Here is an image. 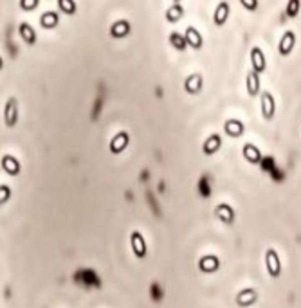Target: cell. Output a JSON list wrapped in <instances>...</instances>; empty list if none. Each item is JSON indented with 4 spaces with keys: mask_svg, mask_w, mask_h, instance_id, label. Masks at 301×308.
Listing matches in <instances>:
<instances>
[{
    "mask_svg": "<svg viewBox=\"0 0 301 308\" xmlns=\"http://www.w3.org/2000/svg\"><path fill=\"white\" fill-rule=\"evenodd\" d=\"M265 268L272 279H278L281 276V259H279L278 252L274 249L265 250Z\"/></svg>",
    "mask_w": 301,
    "mask_h": 308,
    "instance_id": "obj_1",
    "label": "cell"
},
{
    "mask_svg": "<svg viewBox=\"0 0 301 308\" xmlns=\"http://www.w3.org/2000/svg\"><path fill=\"white\" fill-rule=\"evenodd\" d=\"M296 33L294 31H285L283 36L279 38V44H278V53L279 56H283V58H287V56H290V53L294 51V47H296Z\"/></svg>",
    "mask_w": 301,
    "mask_h": 308,
    "instance_id": "obj_2",
    "label": "cell"
},
{
    "mask_svg": "<svg viewBox=\"0 0 301 308\" xmlns=\"http://www.w3.org/2000/svg\"><path fill=\"white\" fill-rule=\"evenodd\" d=\"M276 114V101L274 96L270 94L269 90L261 92V116L265 121H272Z\"/></svg>",
    "mask_w": 301,
    "mask_h": 308,
    "instance_id": "obj_3",
    "label": "cell"
},
{
    "mask_svg": "<svg viewBox=\"0 0 301 308\" xmlns=\"http://www.w3.org/2000/svg\"><path fill=\"white\" fill-rule=\"evenodd\" d=\"M4 123L8 128H15L18 123V103L15 98H9L4 107Z\"/></svg>",
    "mask_w": 301,
    "mask_h": 308,
    "instance_id": "obj_4",
    "label": "cell"
},
{
    "mask_svg": "<svg viewBox=\"0 0 301 308\" xmlns=\"http://www.w3.org/2000/svg\"><path fill=\"white\" fill-rule=\"evenodd\" d=\"M215 216L225 225H233L236 220V213L229 204H218L215 207Z\"/></svg>",
    "mask_w": 301,
    "mask_h": 308,
    "instance_id": "obj_5",
    "label": "cell"
},
{
    "mask_svg": "<svg viewBox=\"0 0 301 308\" xmlns=\"http://www.w3.org/2000/svg\"><path fill=\"white\" fill-rule=\"evenodd\" d=\"M251 65L252 71L258 72V74H263L267 71V58L260 47H252L251 49Z\"/></svg>",
    "mask_w": 301,
    "mask_h": 308,
    "instance_id": "obj_6",
    "label": "cell"
},
{
    "mask_svg": "<svg viewBox=\"0 0 301 308\" xmlns=\"http://www.w3.org/2000/svg\"><path fill=\"white\" fill-rule=\"evenodd\" d=\"M202 87H204V78L200 76L198 72H195V74H189V76H186V80H184V90L188 92V94H191V96L200 94Z\"/></svg>",
    "mask_w": 301,
    "mask_h": 308,
    "instance_id": "obj_7",
    "label": "cell"
},
{
    "mask_svg": "<svg viewBox=\"0 0 301 308\" xmlns=\"http://www.w3.org/2000/svg\"><path fill=\"white\" fill-rule=\"evenodd\" d=\"M128 143H130V137H128V134H126V132H117V134L112 137V141H110V144H108V148H110V153H114V155H119V153L126 150Z\"/></svg>",
    "mask_w": 301,
    "mask_h": 308,
    "instance_id": "obj_8",
    "label": "cell"
},
{
    "mask_svg": "<svg viewBox=\"0 0 301 308\" xmlns=\"http://www.w3.org/2000/svg\"><path fill=\"white\" fill-rule=\"evenodd\" d=\"M198 268H200V272H204V274L216 272V270L220 268V259L215 254H206L198 259Z\"/></svg>",
    "mask_w": 301,
    "mask_h": 308,
    "instance_id": "obj_9",
    "label": "cell"
},
{
    "mask_svg": "<svg viewBox=\"0 0 301 308\" xmlns=\"http://www.w3.org/2000/svg\"><path fill=\"white\" fill-rule=\"evenodd\" d=\"M245 87H247V94L251 98H256L261 92V81H260V74L254 71H249L247 76H245Z\"/></svg>",
    "mask_w": 301,
    "mask_h": 308,
    "instance_id": "obj_10",
    "label": "cell"
},
{
    "mask_svg": "<svg viewBox=\"0 0 301 308\" xmlns=\"http://www.w3.org/2000/svg\"><path fill=\"white\" fill-rule=\"evenodd\" d=\"M130 243H132V250H134V254L137 258H144L148 249H146V241H144L143 234L139 231H134L130 234Z\"/></svg>",
    "mask_w": 301,
    "mask_h": 308,
    "instance_id": "obj_11",
    "label": "cell"
},
{
    "mask_svg": "<svg viewBox=\"0 0 301 308\" xmlns=\"http://www.w3.org/2000/svg\"><path fill=\"white\" fill-rule=\"evenodd\" d=\"M229 13H231L229 4H227L225 0L218 2V6L215 8V13H213V22H215V26H218V27L224 26V24L227 22V18H229Z\"/></svg>",
    "mask_w": 301,
    "mask_h": 308,
    "instance_id": "obj_12",
    "label": "cell"
},
{
    "mask_svg": "<svg viewBox=\"0 0 301 308\" xmlns=\"http://www.w3.org/2000/svg\"><path fill=\"white\" fill-rule=\"evenodd\" d=\"M132 31L130 27V22L128 20H117V22H114L112 26H110V36L112 38H116V40H121V38H125V36H128Z\"/></svg>",
    "mask_w": 301,
    "mask_h": 308,
    "instance_id": "obj_13",
    "label": "cell"
},
{
    "mask_svg": "<svg viewBox=\"0 0 301 308\" xmlns=\"http://www.w3.org/2000/svg\"><path fill=\"white\" fill-rule=\"evenodd\" d=\"M242 155L249 164H260L261 162V152L260 148L254 146L252 143H245L242 148Z\"/></svg>",
    "mask_w": 301,
    "mask_h": 308,
    "instance_id": "obj_14",
    "label": "cell"
},
{
    "mask_svg": "<svg viewBox=\"0 0 301 308\" xmlns=\"http://www.w3.org/2000/svg\"><path fill=\"white\" fill-rule=\"evenodd\" d=\"M224 132H225V135L236 139V137H242L243 135L245 126H243V123L240 119H227L224 123Z\"/></svg>",
    "mask_w": 301,
    "mask_h": 308,
    "instance_id": "obj_15",
    "label": "cell"
},
{
    "mask_svg": "<svg viewBox=\"0 0 301 308\" xmlns=\"http://www.w3.org/2000/svg\"><path fill=\"white\" fill-rule=\"evenodd\" d=\"M184 36H186V42H188V45H189V47H191V49H195V51L202 49L204 38H202V35H200V33H198L193 26L186 27Z\"/></svg>",
    "mask_w": 301,
    "mask_h": 308,
    "instance_id": "obj_16",
    "label": "cell"
},
{
    "mask_svg": "<svg viewBox=\"0 0 301 308\" xmlns=\"http://www.w3.org/2000/svg\"><path fill=\"white\" fill-rule=\"evenodd\" d=\"M256 301H258V294L254 288H243V290H240L238 295H236V304L243 308L251 306V304H254Z\"/></svg>",
    "mask_w": 301,
    "mask_h": 308,
    "instance_id": "obj_17",
    "label": "cell"
},
{
    "mask_svg": "<svg viewBox=\"0 0 301 308\" xmlns=\"http://www.w3.org/2000/svg\"><path fill=\"white\" fill-rule=\"evenodd\" d=\"M220 148H222V137L218 134H211L206 141H204L202 152H204V155H215Z\"/></svg>",
    "mask_w": 301,
    "mask_h": 308,
    "instance_id": "obj_18",
    "label": "cell"
},
{
    "mask_svg": "<svg viewBox=\"0 0 301 308\" xmlns=\"http://www.w3.org/2000/svg\"><path fill=\"white\" fill-rule=\"evenodd\" d=\"M2 170L8 175H11V177H17L22 171V166H20L18 159H15L13 155H4L2 157Z\"/></svg>",
    "mask_w": 301,
    "mask_h": 308,
    "instance_id": "obj_19",
    "label": "cell"
},
{
    "mask_svg": "<svg viewBox=\"0 0 301 308\" xmlns=\"http://www.w3.org/2000/svg\"><path fill=\"white\" fill-rule=\"evenodd\" d=\"M18 33H20V36H22L24 44H27V45L36 44V31L31 27V24L22 22L20 24V27H18Z\"/></svg>",
    "mask_w": 301,
    "mask_h": 308,
    "instance_id": "obj_20",
    "label": "cell"
},
{
    "mask_svg": "<svg viewBox=\"0 0 301 308\" xmlns=\"http://www.w3.org/2000/svg\"><path fill=\"white\" fill-rule=\"evenodd\" d=\"M60 24V15L56 11H47L40 17V26L44 29H54Z\"/></svg>",
    "mask_w": 301,
    "mask_h": 308,
    "instance_id": "obj_21",
    "label": "cell"
},
{
    "mask_svg": "<svg viewBox=\"0 0 301 308\" xmlns=\"http://www.w3.org/2000/svg\"><path fill=\"white\" fill-rule=\"evenodd\" d=\"M182 17H184V8L180 4H173L166 9V20L170 24H177Z\"/></svg>",
    "mask_w": 301,
    "mask_h": 308,
    "instance_id": "obj_22",
    "label": "cell"
},
{
    "mask_svg": "<svg viewBox=\"0 0 301 308\" xmlns=\"http://www.w3.org/2000/svg\"><path fill=\"white\" fill-rule=\"evenodd\" d=\"M170 44L173 45V49H177V51H186V47H188L186 36H182V33H177V31H173L170 35Z\"/></svg>",
    "mask_w": 301,
    "mask_h": 308,
    "instance_id": "obj_23",
    "label": "cell"
},
{
    "mask_svg": "<svg viewBox=\"0 0 301 308\" xmlns=\"http://www.w3.org/2000/svg\"><path fill=\"white\" fill-rule=\"evenodd\" d=\"M58 8L63 15H69V17L76 15V9H78L74 0H58Z\"/></svg>",
    "mask_w": 301,
    "mask_h": 308,
    "instance_id": "obj_24",
    "label": "cell"
},
{
    "mask_svg": "<svg viewBox=\"0 0 301 308\" xmlns=\"http://www.w3.org/2000/svg\"><path fill=\"white\" fill-rule=\"evenodd\" d=\"M301 9V0H288L287 6H285V15L287 18H296L299 15Z\"/></svg>",
    "mask_w": 301,
    "mask_h": 308,
    "instance_id": "obj_25",
    "label": "cell"
},
{
    "mask_svg": "<svg viewBox=\"0 0 301 308\" xmlns=\"http://www.w3.org/2000/svg\"><path fill=\"white\" fill-rule=\"evenodd\" d=\"M9 198H11V188L6 186V184H2V186H0V205H4Z\"/></svg>",
    "mask_w": 301,
    "mask_h": 308,
    "instance_id": "obj_26",
    "label": "cell"
},
{
    "mask_svg": "<svg viewBox=\"0 0 301 308\" xmlns=\"http://www.w3.org/2000/svg\"><path fill=\"white\" fill-rule=\"evenodd\" d=\"M40 6V0H20V8L24 9V11H33V9H36Z\"/></svg>",
    "mask_w": 301,
    "mask_h": 308,
    "instance_id": "obj_27",
    "label": "cell"
},
{
    "mask_svg": "<svg viewBox=\"0 0 301 308\" xmlns=\"http://www.w3.org/2000/svg\"><path fill=\"white\" fill-rule=\"evenodd\" d=\"M240 4L247 11H256L258 9V0H240Z\"/></svg>",
    "mask_w": 301,
    "mask_h": 308,
    "instance_id": "obj_28",
    "label": "cell"
},
{
    "mask_svg": "<svg viewBox=\"0 0 301 308\" xmlns=\"http://www.w3.org/2000/svg\"><path fill=\"white\" fill-rule=\"evenodd\" d=\"M173 4H180V0H173Z\"/></svg>",
    "mask_w": 301,
    "mask_h": 308,
    "instance_id": "obj_29",
    "label": "cell"
},
{
    "mask_svg": "<svg viewBox=\"0 0 301 308\" xmlns=\"http://www.w3.org/2000/svg\"><path fill=\"white\" fill-rule=\"evenodd\" d=\"M2 65H4V63H2V58H0V69H2Z\"/></svg>",
    "mask_w": 301,
    "mask_h": 308,
    "instance_id": "obj_30",
    "label": "cell"
}]
</instances>
